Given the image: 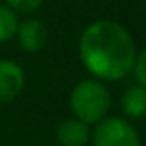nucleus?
Masks as SVG:
<instances>
[{
    "mask_svg": "<svg viewBox=\"0 0 146 146\" xmlns=\"http://www.w3.org/2000/svg\"><path fill=\"white\" fill-rule=\"evenodd\" d=\"M17 15L7 6H0V43H6L17 33Z\"/></svg>",
    "mask_w": 146,
    "mask_h": 146,
    "instance_id": "obj_8",
    "label": "nucleus"
},
{
    "mask_svg": "<svg viewBox=\"0 0 146 146\" xmlns=\"http://www.w3.org/2000/svg\"><path fill=\"white\" fill-rule=\"evenodd\" d=\"M144 9H146V4H144Z\"/></svg>",
    "mask_w": 146,
    "mask_h": 146,
    "instance_id": "obj_11",
    "label": "nucleus"
},
{
    "mask_svg": "<svg viewBox=\"0 0 146 146\" xmlns=\"http://www.w3.org/2000/svg\"><path fill=\"white\" fill-rule=\"evenodd\" d=\"M94 146H141L137 129L126 118L107 117L96 122L93 133Z\"/></svg>",
    "mask_w": 146,
    "mask_h": 146,
    "instance_id": "obj_3",
    "label": "nucleus"
},
{
    "mask_svg": "<svg viewBox=\"0 0 146 146\" xmlns=\"http://www.w3.org/2000/svg\"><path fill=\"white\" fill-rule=\"evenodd\" d=\"M89 137V124L80 118H67L56 128V139L61 146H85Z\"/></svg>",
    "mask_w": 146,
    "mask_h": 146,
    "instance_id": "obj_6",
    "label": "nucleus"
},
{
    "mask_svg": "<svg viewBox=\"0 0 146 146\" xmlns=\"http://www.w3.org/2000/svg\"><path fill=\"white\" fill-rule=\"evenodd\" d=\"M17 39L19 46L24 52H39L41 48L46 44V26L37 19H26V21L19 22L17 26Z\"/></svg>",
    "mask_w": 146,
    "mask_h": 146,
    "instance_id": "obj_5",
    "label": "nucleus"
},
{
    "mask_svg": "<svg viewBox=\"0 0 146 146\" xmlns=\"http://www.w3.org/2000/svg\"><path fill=\"white\" fill-rule=\"evenodd\" d=\"M4 2L15 13H33L37 7H41L43 0H4Z\"/></svg>",
    "mask_w": 146,
    "mask_h": 146,
    "instance_id": "obj_9",
    "label": "nucleus"
},
{
    "mask_svg": "<svg viewBox=\"0 0 146 146\" xmlns=\"http://www.w3.org/2000/svg\"><path fill=\"white\" fill-rule=\"evenodd\" d=\"M24 89V72L15 61L0 59V104L11 102Z\"/></svg>",
    "mask_w": 146,
    "mask_h": 146,
    "instance_id": "obj_4",
    "label": "nucleus"
},
{
    "mask_svg": "<svg viewBox=\"0 0 146 146\" xmlns=\"http://www.w3.org/2000/svg\"><path fill=\"white\" fill-rule=\"evenodd\" d=\"M133 74L137 78L139 85L146 87V48L141 50L139 54H135V61H133Z\"/></svg>",
    "mask_w": 146,
    "mask_h": 146,
    "instance_id": "obj_10",
    "label": "nucleus"
},
{
    "mask_svg": "<svg viewBox=\"0 0 146 146\" xmlns=\"http://www.w3.org/2000/svg\"><path fill=\"white\" fill-rule=\"evenodd\" d=\"M135 43L129 32L115 21H96L80 37V59L98 80H122L133 68Z\"/></svg>",
    "mask_w": 146,
    "mask_h": 146,
    "instance_id": "obj_1",
    "label": "nucleus"
},
{
    "mask_svg": "<svg viewBox=\"0 0 146 146\" xmlns=\"http://www.w3.org/2000/svg\"><path fill=\"white\" fill-rule=\"evenodd\" d=\"M122 111L129 118H144L146 117V87L131 85L126 89L120 100Z\"/></svg>",
    "mask_w": 146,
    "mask_h": 146,
    "instance_id": "obj_7",
    "label": "nucleus"
},
{
    "mask_svg": "<svg viewBox=\"0 0 146 146\" xmlns=\"http://www.w3.org/2000/svg\"><path fill=\"white\" fill-rule=\"evenodd\" d=\"M70 109L85 124H96L106 118L111 107V94L100 80H83L70 93Z\"/></svg>",
    "mask_w": 146,
    "mask_h": 146,
    "instance_id": "obj_2",
    "label": "nucleus"
}]
</instances>
